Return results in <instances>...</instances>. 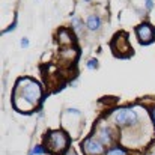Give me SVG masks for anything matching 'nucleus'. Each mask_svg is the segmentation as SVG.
Returning a JSON list of instances; mask_svg holds the SVG:
<instances>
[{
    "label": "nucleus",
    "instance_id": "obj_1",
    "mask_svg": "<svg viewBox=\"0 0 155 155\" xmlns=\"http://www.w3.org/2000/svg\"><path fill=\"white\" fill-rule=\"evenodd\" d=\"M42 98L39 83L32 78H20L14 89V107L21 113L33 111Z\"/></svg>",
    "mask_w": 155,
    "mask_h": 155
},
{
    "label": "nucleus",
    "instance_id": "obj_2",
    "mask_svg": "<svg viewBox=\"0 0 155 155\" xmlns=\"http://www.w3.org/2000/svg\"><path fill=\"white\" fill-rule=\"evenodd\" d=\"M45 145H47V148L51 152H56V154L63 152L66 149V146H68V136L63 131H60V130L51 131L47 136V139H45Z\"/></svg>",
    "mask_w": 155,
    "mask_h": 155
},
{
    "label": "nucleus",
    "instance_id": "obj_3",
    "mask_svg": "<svg viewBox=\"0 0 155 155\" xmlns=\"http://www.w3.org/2000/svg\"><path fill=\"white\" fill-rule=\"evenodd\" d=\"M137 113L133 108H119L113 113V120L116 125L125 128V127H131L137 122Z\"/></svg>",
    "mask_w": 155,
    "mask_h": 155
},
{
    "label": "nucleus",
    "instance_id": "obj_4",
    "mask_svg": "<svg viewBox=\"0 0 155 155\" xmlns=\"http://www.w3.org/2000/svg\"><path fill=\"white\" fill-rule=\"evenodd\" d=\"M111 50L113 53L116 54V56H119V57H127V56H130L133 50H131V45H130V42H128V39H127V35H124V33H117L114 38H113V41H111Z\"/></svg>",
    "mask_w": 155,
    "mask_h": 155
},
{
    "label": "nucleus",
    "instance_id": "obj_5",
    "mask_svg": "<svg viewBox=\"0 0 155 155\" xmlns=\"http://www.w3.org/2000/svg\"><path fill=\"white\" fill-rule=\"evenodd\" d=\"M81 148H83V151H84L86 155H103L104 154V145L98 139H94V137L86 139L81 143Z\"/></svg>",
    "mask_w": 155,
    "mask_h": 155
},
{
    "label": "nucleus",
    "instance_id": "obj_6",
    "mask_svg": "<svg viewBox=\"0 0 155 155\" xmlns=\"http://www.w3.org/2000/svg\"><path fill=\"white\" fill-rule=\"evenodd\" d=\"M137 36L140 39V42L143 44H149L154 39V30L149 24H140L137 27Z\"/></svg>",
    "mask_w": 155,
    "mask_h": 155
},
{
    "label": "nucleus",
    "instance_id": "obj_7",
    "mask_svg": "<svg viewBox=\"0 0 155 155\" xmlns=\"http://www.w3.org/2000/svg\"><path fill=\"white\" fill-rule=\"evenodd\" d=\"M103 145H110L111 142H113V137H111V130L110 128H107V127H104L100 130V139H98Z\"/></svg>",
    "mask_w": 155,
    "mask_h": 155
},
{
    "label": "nucleus",
    "instance_id": "obj_8",
    "mask_svg": "<svg viewBox=\"0 0 155 155\" xmlns=\"http://www.w3.org/2000/svg\"><path fill=\"white\" fill-rule=\"evenodd\" d=\"M86 24H87V27H89L91 30H97V29L100 27V24H101V20H100V17H97V15H89L87 20H86Z\"/></svg>",
    "mask_w": 155,
    "mask_h": 155
},
{
    "label": "nucleus",
    "instance_id": "obj_9",
    "mask_svg": "<svg viewBox=\"0 0 155 155\" xmlns=\"http://www.w3.org/2000/svg\"><path fill=\"white\" fill-rule=\"evenodd\" d=\"M59 42L60 44H65V45L72 44V38H71V35H69L68 30H60L59 32Z\"/></svg>",
    "mask_w": 155,
    "mask_h": 155
},
{
    "label": "nucleus",
    "instance_id": "obj_10",
    "mask_svg": "<svg viewBox=\"0 0 155 155\" xmlns=\"http://www.w3.org/2000/svg\"><path fill=\"white\" fill-rule=\"evenodd\" d=\"M60 56H62L63 59H68V62H72V60L77 57V51H75L74 48H68V50H63V51L60 53Z\"/></svg>",
    "mask_w": 155,
    "mask_h": 155
},
{
    "label": "nucleus",
    "instance_id": "obj_11",
    "mask_svg": "<svg viewBox=\"0 0 155 155\" xmlns=\"http://www.w3.org/2000/svg\"><path fill=\"white\" fill-rule=\"evenodd\" d=\"M107 155H127V151L125 149H122V148H119V146H114V148H111Z\"/></svg>",
    "mask_w": 155,
    "mask_h": 155
},
{
    "label": "nucleus",
    "instance_id": "obj_12",
    "mask_svg": "<svg viewBox=\"0 0 155 155\" xmlns=\"http://www.w3.org/2000/svg\"><path fill=\"white\" fill-rule=\"evenodd\" d=\"M44 152H45V151H44V148H42V146H35V148H33V151H32L29 155H42Z\"/></svg>",
    "mask_w": 155,
    "mask_h": 155
},
{
    "label": "nucleus",
    "instance_id": "obj_13",
    "mask_svg": "<svg viewBox=\"0 0 155 155\" xmlns=\"http://www.w3.org/2000/svg\"><path fill=\"white\" fill-rule=\"evenodd\" d=\"M72 24H74L75 32H78V33H80V30H81V24H80V21H78V18H77V17H72Z\"/></svg>",
    "mask_w": 155,
    "mask_h": 155
},
{
    "label": "nucleus",
    "instance_id": "obj_14",
    "mask_svg": "<svg viewBox=\"0 0 155 155\" xmlns=\"http://www.w3.org/2000/svg\"><path fill=\"white\" fill-rule=\"evenodd\" d=\"M97 65H98V62H97V59H91V60L87 62V66H89L91 69H94V68H97Z\"/></svg>",
    "mask_w": 155,
    "mask_h": 155
},
{
    "label": "nucleus",
    "instance_id": "obj_15",
    "mask_svg": "<svg viewBox=\"0 0 155 155\" xmlns=\"http://www.w3.org/2000/svg\"><path fill=\"white\" fill-rule=\"evenodd\" d=\"M29 45V41H27V38H23V41H21V47H27Z\"/></svg>",
    "mask_w": 155,
    "mask_h": 155
},
{
    "label": "nucleus",
    "instance_id": "obj_16",
    "mask_svg": "<svg viewBox=\"0 0 155 155\" xmlns=\"http://www.w3.org/2000/svg\"><path fill=\"white\" fill-rule=\"evenodd\" d=\"M146 6H148V9H151L152 8V0H146Z\"/></svg>",
    "mask_w": 155,
    "mask_h": 155
},
{
    "label": "nucleus",
    "instance_id": "obj_17",
    "mask_svg": "<svg viewBox=\"0 0 155 155\" xmlns=\"http://www.w3.org/2000/svg\"><path fill=\"white\" fill-rule=\"evenodd\" d=\"M68 155H77V154H75L74 151H69V152H68Z\"/></svg>",
    "mask_w": 155,
    "mask_h": 155
},
{
    "label": "nucleus",
    "instance_id": "obj_18",
    "mask_svg": "<svg viewBox=\"0 0 155 155\" xmlns=\"http://www.w3.org/2000/svg\"><path fill=\"white\" fill-rule=\"evenodd\" d=\"M152 117H154V122H155V108H154V111H152Z\"/></svg>",
    "mask_w": 155,
    "mask_h": 155
}]
</instances>
